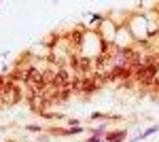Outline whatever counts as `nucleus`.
<instances>
[{"instance_id": "1", "label": "nucleus", "mask_w": 159, "mask_h": 142, "mask_svg": "<svg viewBox=\"0 0 159 142\" xmlns=\"http://www.w3.org/2000/svg\"><path fill=\"white\" fill-rule=\"evenodd\" d=\"M123 138H125V134L123 131H117V134H110L108 138H106V142H121Z\"/></svg>"}]
</instances>
